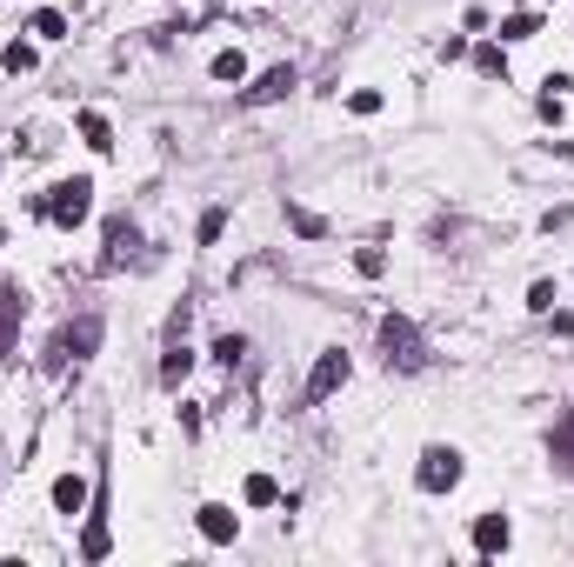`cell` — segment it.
I'll list each match as a JSON object with an SVG mask.
<instances>
[{"label":"cell","mask_w":574,"mask_h":567,"mask_svg":"<svg viewBox=\"0 0 574 567\" xmlns=\"http://www.w3.org/2000/svg\"><path fill=\"white\" fill-rule=\"evenodd\" d=\"M381 360L387 367H401V374H421L428 367V340H421V328L408 314H387L381 321Z\"/></svg>","instance_id":"1"},{"label":"cell","mask_w":574,"mask_h":567,"mask_svg":"<svg viewBox=\"0 0 574 567\" xmlns=\"http://www.w3.org/2000/svg\"><path fill=\"white\" fill-rule=\"evenodd\" d=\"M94 214V181H60L54 194H47V220H54V228H80V220Z\"/></svg>","instance_id":"2"},{"label":"cell","mask_w":574,"mask_h":567,"mask_svg":"<svg viewBox=\"0 0 574 567\" xmlns=\"http://www.w3.org/2000/svg\"><path fill=\"white\" fill-rule=\"evenodd\" d=\"M414 480H421V494H448L454 480H461V454L454 448H428L421 468H414Z\"/></svg>","instance_id":"3"},{"label":"cell","mask_w":574,"mask_h":567,"mask_svg":"<svg viewBox=\"0 0 574 567\" xmlns=\"http://www.w3.org/2000/svg\"><path fill=\"white\" fill-rule=\"evenodd\" d=\"M94 348H100V314H80L74 328L54 340V354H47V360H54V367H67V360H88Z\"/></svg>","instance_id":"4"},{"label":"cell","mask_w":574,"mask_h":567,"mask_svg":"<svg viewBox=\"0 0 574 567\" xmlns=\"http://www.w3.org/2000/svg\"><path fill=\"white\" fill-rule=\"evenodd\" d=\"M21 314H27L21 281H0V367L14 360V340H21Z\"/></svg>","instance_id":"5"},{"label":"cell","mask_w":574,"mask_h":567,"mask_svg":"<svg viewBox=\"0 0 574 567\" xmlns=\"http://www.w3.org/2000/svg\"><path fill=\"white\" fill-rule=\"evenodd\" d=\"M341 381H347V354H341V348H328V354L314 360V374H308V401H328V394L341 387Z\"/></svg>","instance_id":"6"},{"label":"cell","mask_w":574,"mask_h":567,"mask_svg":"<svg viewBox=\"0 0 574 567\" xmlns=\"http://www.w3.org/2000/svg\"><path fill=\"white\" fill-rule=\"evenodd\" d=\"M287 94H294V67H267L255 88H241L247 107H267V100H287Z\"/></svg>","instance_id":"7"},{"label":"cell","mask_w":574,"mask_h":567,"mask_svg":"<svg viewBox=\"0 0 574 567\" xmlns=\"http://www.w3.org/2000/svg\"><path fill=\"white\" fill-rule=\"evenodd\" d=\"M200 534H208L214 547H227L234 534H241V514L221 507V501H208V507H200Z\"/></svg>","instance_id":"8"},{"label":"cell","mask_w":574,"mask_h":567,"mask_svg":"<svg viewBox=\"0 0 574 567\" xmlns=\"http://www.w3.org/2000/svg\"><path fill=\"white\" fill-rule=\"evenodd\" d=\"M475 547L481 554H501V547H508V514H481L475 521Z\"/></svg>","instance_id":"9"},{"label":"cell","mask_w":574,"mask_h":567,"mask_svg":"<svg viewBox=\"0 0 574 567\" xmlns=\"http://www.w3.org/2000/svg\"><path fill=\"white\" fill-rule=\"evenodd\" d=\"M548 454H554V468H561V474H574V407H568V414H561V427H554Z\"/></svg>","instance_id":"10"},{"label":"cell","mask_w":574,"mask_h":567,"mask_svg":"<svg viewBox=\"0 0 574 567\" xmlns=\"http://www.w3.org/2000/svg\"><path fill=\"white\" fill-rule=\"evenodd\" d=\"M54 507L60 514H80V507H88V480H80V474H60L54 480Z\"/></svg>","instance_id":"11"},{"label":"cell","mask_w":574,"mask_h":567,"mask_svg":"<svg viewBox=\"0 0 574 567\" xmlns=\"http://www.w3.org/2000/svg\"><path fill=\"white\" fill-rule=\"evenodd\" d=\"M134 254V220H107V267H121Z\"/></svg>","instance_id":"12"},{"label":"cell","mask_w":574,"mask_h":567,"mask_svg":"<svg viewBox=\"0 0 574 567\" xmlns=\"http://www.w3.org/2000/svg\"><path fill=\"white\" fill-rule=\"evenodd\" d=\"M208 74H214V80H234V88H241V80H247V54H241V47H227V54H214Z\"/></svg>","instance_id":"13"},{"label":"cell","mask_w":574,"mask_h":567,"mask_svg":"<svg viewBox=\"0 0 574 567\" xmlns=\"http://www.w3.org/2000/svg\"><path fill=\"white\" fill-rule=\"evenodd\" d=\"M80 141H88L94 153H107V147H114V127H107L100 114H80Z\"/></svg>","instance_id":"14"},{"label":"cell","mask_w":574,"mask_h":567,"mask_svg":"<svg viewBox=\"0 0 574 567\" xmlns=\"http://www.w3.org/2000/svg\"><path fill=\"white\" fill-rule=\"evenodd\" d=\"M274 501H281L274 480H267V474H247V507H274Z\"/></svg>","instance_id":"15"},{"label":"cell","mask_w":574,"mask_h":567,"mask_svg":"<svg viewBox=\"0 0 574 567\" xmlns=\"http://www.w3.org/2000/svg\"><path fill=\"white\" fill-rule=\"evenodd\" d=\"M80 554H88V561H100V554H107V521H100V514L88 521V534H80Z\"/></svg>","instance_id":"16"},{"label":"cell","mask_w":574,"mask_h":567,"mask_svg":"<svg viewBox=\"0 0 574 567\" xmlns=\"http://www.w3.org/2000/svg\"><path fill=\"white\" fill-rule=\"evenodd\" d=\"M287 228H294V234H308V240H320V234H328V220L308 214V208H287Z\"/></svg>","instance_id":"17"},{"label":"cell","mask_w":574,"mask_h":567,"mask_svg":"<svg viewBox=\"0 0 574 567\" xmlns=\"http://www.w3.org/2000/svg\"><path fill=\"white\" fill-rule=\"evenodd\" d=\"M188 367H194V354H188V348H174V354L161 360V381H167V387H181V374H188Z\"/></svg>","instance_id":"18"},{"label":"cell","mask_w":574,"mask_h":567,"mask_svg":"<svg viewBox=\"0 0 574 567\" xmlns=\"http://www.w3.org/2000/svg\"><path fill=\"white\" fill-rule=\"evenodd\" d=\"M27 33H41V41H60V33H67V21H60L54 7H47V14H33V27H27Z\"/></svg>","instance_id":"19"},{"label":"cell","mask_w":574,"mask_h":567,"mask_svg":"<svg viewBox=\"0 0 574 567\" xmlns=\"http://www.w3.org/2000/svg\"><path fill=\"white\" fill-rule=\"evenodd\" d=\"M475 67H481L487 80H495V74H508V60H501V47H475Z\"/></svg>","instance_id":"20"},{"label":"cell","mask_w":574,"mask_h":567,"mask_svg":"<svg viewBox=\"0 0 574 567\" xmlns=\"http://www.w3.org/2000/svg\"><path fill=\"white\" fill-rule=\"evenodd\" d=\"M534 27H542V21H534V14H508V21H501V33H508V41H528Z\"/></svg>","instance_id":"21"},{"label":"cell","mask_w":574,"mask_h":567,"mask_svg":"<svg viewBox=\"0 0 574 567\" xmlns=\"http://www.w3.org/2000/svg\"><path fill=\"white\" fill-rule=\"evenodd\" d=\"M241 354H247V340H241V334H221V340H214V360H227V367H234Z\"/></svg>","instance_id":"22"},{"label":"cell","mask_w":574,"mask_h":567,"mask_svg":"<svg viewBox=\"0 0 574 567\" xmlns=\"http://www.w3.org/2000/svg\"><path fill=\"white\" fill-rule=\"evenodd\" d=\"M528 307H534V314H554V281H534L528 287Z\"/></svg>","instance_id":"23"},{"label":"cell","mask_w":574,"mask_h":567,"mask_svg":"<svg viewBox=\"0 0 574 567\" xmlns=\"http://www.w3.org/2000/svg\"><path fill=\"white\" fill-rule=\"evenodd\" d=\"M354 267H361V274H367V281H375V274L387 267V254H381V247H361V254H354Z\"/></svg>","instance_id":"24"},{"label":"cell","mask_w":574,"mask_h":567,"mask_svg":"<svg viewBox=\"0 0 574 567\" xmlns=\"http://www.w3.org/2000/svg\"><path fill=\"white\" fill-rule=\"evenodd\" d=\"M7 67H14V74H33V47L14 41V47H7Z\"/></svg>","instance_id":"25"},{"label":"cell","mask_w":574,"mask_h":567,"mask_svg":"<svg viewBox=\"0 0 574 567\" xmlns=\"http://www.w3.org/2000/svg\"><path fill=\"white\" fill-rule=\"evenodd\" d=\"M347 107H354V114H381V94L361 88V94H347Z\"/></svg>","instance_id":"26"}]
</instances>
